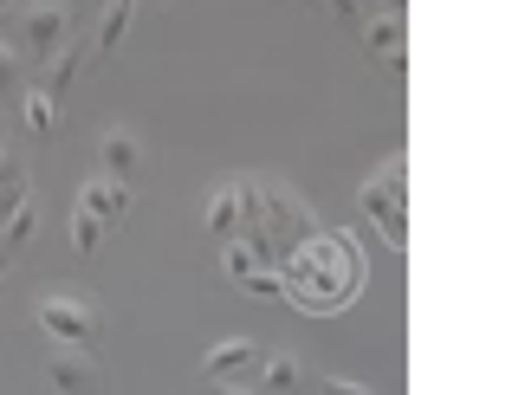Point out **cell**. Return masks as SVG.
<instances>
[{"label": "cell", "mask_w": 512, "mask_h": 395, "mask_svg": "<svg viewBox=\"0 0 512 395\" xmlns=\"http://www.w3.org/2000/svg\"><path fill=\"white\" fill-rule=\"evenodd\" d=\"M357 292V253L338 234H312L305 247L286 253V298L305 311H338Z\"/></svg>", "instance_id": "6da1fadb"}, {"label": "cell", "mask_w": 512, "mask_h": 395, "mask_svg": "<svg viewBox=\"0 0 512 395\" xmlns=\"http://www.w3.org/2000/svg\"><path fill=\"white\" fill-rule=\"evenodd\" d=\"M39 331L46 337H59L65 350H91L98 344V311L85 305V298H46V305H39Z\"/></svg>", "instance_id": "7a4b0ae2"}, {"label": "cell", "mask_w": 512, "mask_h": 395, "mask_svg": "<svg viewBox=\"0 0 512 395\" xmlns=\"http://www.w3.org/2000/svg\"><path fill=\"white\" fill-rule=\"evenodd\" d=\"M363 214L389 234V247H402V234H409V214H402V156L389 162L383 175L363 182Z\"/></svg>", "instance_id": "3957f363"}, {"label": "cell", "mask_w": 512, "mask_h": 395, "mask_svg": "<svg viewBox=\"0 0 512 395\" xmlns=\"http://www.w3.org/2000/svg\"><path fill=\"white\" fill-rule=\"evenodd\" d=\"M20 39H26V59L46 65L52 52L65 46V7L59 0H33V7L20 13Z\"/></svg>", "instance_id": "277c9868"}, {"label": "cell", "mask_w": 512, "mask_h": 395, "mask_svg": "<svg viewBox=\"0 0 512 395\" xmlns=\"http://www.w3.org/2000/svg\"><path fill=\"white\" fill-rule=\"evenodd\" d=\"M46 376H52V389H59V395H98L104 389L98 363H91L85 350H59V357L46 363Z\"/></svg>", "instance_id": "5b68a950"}, {"label": "cell", "mask_w": 512, "mask_h": 395, "mask_svg": "<svg viewBox=\"0 0 512 395\" xmlns=\"http://www.w3.org/2000/svg\"><path fill=\"white\" fill-rule=\"evenodd\" d=\"M78 208L98 214V221H124V214H130V182H117V175H91V182L78 188Z\"/></svg>", "instance_id": "8992f818"}, {"label": "cell", "mask_w": 512, "mask_h": 395, "mask_svg": "<svg viewBox=\"0 0 512 395\" xmlns=\"http://www.w3.org/2000/svg\"><path fill=\"white\" fill-rule=\"evenodd\" d=\"M208 227H214V234H221V240L247 234V188H240V182L214 188V201H208Z\"/></svg>", "instance_id": "52a82bcc"}, {"label": "cell", "mask_w": 512, "mask_h": 395, "mask_svg": "<svg viewBox=\"0 0 512 395\" xmlns=\"http://www.w3.org/2000/svg\"><path fill=\"white\" fill-rule=\"evenodd\" d=\"M247 363H260V350H253L247 337H227V344L208 350V363H201V370H208V383H227V376H240Z\"/></svg>", "instance_id": "ba28073f"}, {"label": "cell", "mask_w": 512, "mask_h": 395, "mask_svg": "<svg viewBox=\"0 0 512 395\" xmlns=\"http://www.w3.org/2000/svg\"><path fill=\"white\" fill-rule=\"evenodd\" d=\"M143 169V143L130 130H104V175H117V182H130V175Z\"/></svg>", "instance_id": "9c48e42d"}, {"label": "cell", "mask_w": 512, "mask_h": 395, "mask_svg": "<svg viewBox=\"0 0 512 395\" xmlns=\"http://www.w3.org/2000/svg\"><path fill=\"white\" fill-rule=\"evenodd\" d=\"M78 65H85V52H78V46H59V52H52L46 65H39V78H33V85L46 91V98H59V91H65V85L78 78Z\"/></svg>", "instance_id": "30bf717a"}, {"label": "cell", "mask_w": 512, "mask_h": 395, "mask_svg": "<svg viewBox=\"0 0 512 395\" xmlns=\"http://www.w3.org/2000/svg\"><path fill=\"white\" fill-rule=\"evenodd\" d=\"M363 39H370L376 59L402 65V13H383V20H363Z\"/></svg>", "instance_id": "8fae6325"}, {"label": "cell", "mask_w": 512, "mask_h": 395, "mask_svg": "<svg viewBox=\"0 0 512 395\" xmlns=\"http://www.w3.org/2000/svg\"><path fill=\"white\" fill-rule=\"evenodd\" d=\"M137 0H117V7H104V20H98V52H117V39L130 33V20H137Z\"/></svg>", "instance_id": "7c38bea8"}, {"label": "cell", "mask_w": 512, "mask_h": 395, "mask_svg": "<svg viewBox=\"0 0 512 395\" xmlns=\"http://www.w3.org/2000/svg\"><path fill=\"white\" fill-rule=\"evenodd\" d=\"M260 389H266V395H292V389H299V363H292V357H266Z\"/></svg>", "instance_id": "4fadbf2b"}, {"label": "cell", "mask_w": 512, "mask_h": 395, "mask_svg": "<svg viewBox=\"0 0 512 395\" xmlns=\"http://www.w3.org/2000/svg\"><path fill=\"white\" fill-rule=\"evenodd\" d=\"M52 104H59V98H46L39 85H26V104H20V111H26V130H33V136L52 130Z\"/></svg>", "instance_id": "5bb4252c"}, {"label": "cell", "mask_w": 512, "mask_h": 395, "mask_svg": "<svg viewBox=\"0 0 512 395\" xmlns=\"http://www.w3.org/2000/svg\"><path fill=\"white\" fill-rule=\"evenodd\" d=\"M33 227H39V208H33V201H26V208L13 214L7 227H0V247H7V253H13V247H26V240H33Z\"/></svg>", "instance_id": "9a60e30c"}, {"label": "cell", "mask_w": 512, "mask_h": 395, "mask_svg": "<svg viewBox=\"0 0 512 395\" xmlns=\"http://www.w3.org/2000/svg\"><path fill=\"white\" fill-rule=\"evenodd\" d=\"M98 240H104V221H98V214H85V208H72V247L78 253H98Z\"/></svg>", "instance_id": "2e32d148"}, {"label": "cell", "mask_w": 512, "mask_h": 395, "mask_svg": "<svg viewBox=\"0 0 512 395\" xmlns=\"http://www.w3.org/2000/svg\"><path fill=\"white\" fill-rule=\"evenodd\" d=\"M13 72H20V52H13V46H7V39H0V91H7V85H13Z\"/></svg>", "instance_id": "e0dca14e"}, {"label": "cell", "mask_w": 512, "mask_h": 395, "mask_svg": "<svg viewBox=\"0 0 512 395\" xmlns=\"http://www.w3.org/2000/svg\"><path fill=\"white\" fill-rule=\"evenodd\" d=\"M325 395H376V389H363V383H350V376H325Z\"/></svg>", "instance_id": "ac0fdd59"}, {"label": "cell", "mask_w": 512, "mask_h": 395, "mask_svg": "<svg viewBox=\"0 0 512 395\" xmlns=\"http://www.w3.org/2000/svg\"><path fill=\"white\" fill-rule=\"evenodd\" d=\"M338 13H350V20H363V0H331Z\"/></svg>", "instance_id": "d6986e66"}, {"label": "cell", "mask_w": 512, "mask_h": 395, "mask_svg": "<svg viewBox=\"0 0 512 395\" xmlns=\"http://www.w3.org/2000/svg\"><path fill=\"white\" fill-rule=\"evenodd\" d=\"M214 395H247V389H214Z\"/></svg>", "instance_id": "ffe728a7"}, {"label": "cell", "mask_w": 512, "mask_h": 395, "mask_svg": "<svg viewBox=\"0 0 512 395\" xmlns=\"http://www.w3.org/2000/svg\"><path fill=\"white\" fill-rule=\"evenodd\" d=\"M98 7H117V0H98Z\"/></svg>", "instance_id": "44dd1931"}, {"label": "cell", "mask_w": 512, "mask_h": 395, "mask_svg": "<svg viewBox=\"0 0 512 395\" xmlns=\"http://www.w3.org/2000/svg\"><path fill=\"white\" fill-rule=\"evenodd\" d=\"M299 7H318V0H299Z\"/></svg>", "instance_id": "7402d4cb"}, {"label": "cell", "mask_w": 512, "mask_h": 395, "mask_svg": "<svg viewBox=\"0 0 512 395\" xmlns=\"http://www.w3.org/2000/svg\"><path fill=\"white\" fill-rule=\"evenodd\" d=\"M0 7H7V0H0Z\"/></svg>", "instance_id": "603a6c76"}]
</instances>
